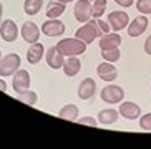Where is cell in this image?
<instances>
[{
	"instance_id": "6da1fadb",
	"label": "cell",
	"mask_w": 151,
	"mask_h": 149,
	"mask_svg": "<svg viewBox=\"0 0 151 149\" xmlns=\"http://www.w3.org/2000/svg\"><path fill=\"white\" fill-rule=\"evenodd\" d=\"M57 48L62 52L63 57H78L86 52V43L80 38H63L58 42Z\"/></svg>"
},
{
	"instance_id": "7a4b0ae2",
	"label": "cell",
	"mask_w": 151,
	"mask_h": 149,
	"mask_svg": "<svg viewBox=\"0 0 151 149\" xmlns=\"http://www.w3.org/2000/svg\"><path fill=\"white\" fill-rule=\"evenodd\" d=\"M20 68V57L17 53H9L5 57L0 58V76H10Z\"/></svg>"
},
{
	"instance_id": "3957f363",
	"label": "cell",
	"mask_w": 151,
	"mask_h": 149,
	"mask_svg": "<svg viewBox=\"0 0 151 149\" xmlns=\"http://www.w3.org/2000/svg\"><path fill=\"white\" fill-rule=\"evenodd\" d=\"M101 100L108 105H116V103H121L124 96V91L121 90V86H116V85H108L101 90Z\"/></svg>"
},
{
	"instance_id": "277c9868",
	"label": "cell",
	"mask_w": 151,
	"mask_h": 149,
	"mask_svg": "<svg viewBox=\"0 0 151 149\" xmlns=\"http://www.w3.org/2000/svg\"><path fill=\"white\" fill-rule=\"evenodd\" d=\"M73 13H75V18L80 23H86L90 18L93 17V7L90 4V0H78Z\"/></svg>"
},
{
	"instance_id": "5b68a950",
	"label": "cell",
	"mask_w": 151,
	"mask_h": 149,
	"mask_svg": "<svg viewBox=\"0 0 151 149\" xmlns=\"http://www.w3.org/2000/svg\"><path fill=\"white\" fill-rule=\"evenodd\" d=\"M108 23H110V28L113 32H120L124 27H128L129 17L128 13L123 12V10H116V12H111L108 15Z\"/></svg>"
},
{
	"instance_id": "8992f818",
	"label": "cell",
	"mask_w": 151,
	"mask_h": 149,
	"mask_svg": "<svg viewBox=\"0 0 151 149\" xmlns=\"http://www.w3.org/2000/svg\"><path fill=\"white\" fill-rule=\"evenodd\" d=\"M0 37L4 42H15L18 37V27L14 20L7 18L5 22H2L0 25Z\"/></svg>"
},
{
	"instance_id": "52a82bcc",
	"label": "cell",
	"mask_w": 151,
	"mask_h": 149,
	"mask_svg": "<svg viewBox=\"0 0 151 149\" xmlns=\"http://www.w3.org/2000/svg\"><path fill=\"white\" fill-rule=\"evenodd\" d=\"M42 32L47 37H62L65 33V25L58 18H50L42 25Z\"/></svg>"
},
{
	"instance_id": "ba28073f",
	"label": "cell",
	"mask_w": 151,
	"mask_h": 149,
	"mask_svg": "<svg viewBox=\"0 0 151 149\" xmlns=\"http://www.w3.org/2000/svg\"><path fill=\"white\" fill-rule=\"evenodd\" d=\"M75 37H76V38H80V40H83L85 43L88 45V43H91V42H95V40L100 37V33L96 32L95 25H91L90 22H86L83 27H80V28L76 30Z\"/></svg>"
},
{
	"instance_id": "9c48e42d",
	"label": "cell",
	"mask_w": 151,
	"mask_h": 149,
	"mask_svg": "<svg viewBox=\"0 0 151 149\" xmlns=\"http://www.w3.org/2000/svg\"><path fill=\"white\" fill-rule=\"evenodd\" d=\"M12 86L17 93L25 91L30 88V74L27 70H17L14 73V81H12Z\"/></svg>"
},
{
	"instance_id": "30bf717a",
	"label": "cell",
	"mask_w": 151,
	"mask_h": 149,
	"mask_svg": "<svg viewBox=\"0 0 151 149\" xmlns=\"http://www.w3.org/2000/svg\"><path fill=\"white\" fill-rule=\"evenodd\" d=\"M120 114L123 118L129 119V121H133V119H138L141 116V108L133 103V101H124V103H120Z\"/></svg>"
},
{
	"instance_id": "8fae6325",
	"label": "cell",
	"mask_w": 151,
	"mask_h": 149,
	"mask_svg": "<svg viewBox=\"0 0 151 149\" xmlns=\"http://www.w3.org/2000/svg\"><path fill=\"white\" fill-rule=\"evenodd\" d=\"M45 60H47V63H48L50 68H53V70L62 68L63 63H65L63 55H62V52L57 48V45H55V47H50V48L47 50V53H45Z\"/></svg>"
},
{
	"instance_id": "7c38bea8",
	"label": "cell",
	"mask_w": 151,
	"mask_h": 149,
	"mask_svg": "<svg viewBox=\"0 0 151 149\" xmlns=\"http://www.w3.org/2000/svg\"><path fill=\"white\" fill-rule=\"evenodd\" d=\"M22 37L27 43H37L40 38V30L33 22H25L22 25Z\"/></svg>"
},
{
	"instance_id": "4fadbf2b",
	"label": "cell",
	"mask_w": 151,
	"mask_h": 149,
	"mask_svg": "<svg viewBox=\"0 0 151 149\" xmlns=\"http://www.w3.org/2000/svg\"><path fill=\"white\" fill-rule=\"evenodd\" d=\"M96 93V83L93 78H85L78 86V96L80 100H90Z\"/></svg>"
},
{
	"instance_id": "5bb4252c",
	"label": "cell",
	"mask_w": 151,
	"mask_h": 149,
	"mask_svg": "<svg viewBox=\"0 0 151 149\" xmlns=\"http://www.w3.org/2000/svg\"><path fill=\"white\" fill-rule=\"evenodd\" d=\"M96 73L98 76L103 80V81H113V80L118 76V71L110 62H105V63H100L96 66Z\"/></svg>"
},
{
	"instance_id": "9a60e30c",
	"label": "cell",
	"mask_w": 151,
	"mask_h": 149,
	"mask_svg": "<svg viewBox=\"0 0 151 149\" xmlns=\"http://www.w3.org/2000/svg\"><path fill=\"white\" fill-rule=\"evenodd\" d=\"M148 28V18L143 17H136L131 23H128V35L129 37H139L141 33H145V30Z\"/></svg>"
},
{
	"instance_id": "2e32d148",
	"label": "cell",
	"mask_w": 151,
	"mask_h": 149,
	"mask_svg": "<svg viewBox=\"0 0 151 149\" xmlns=\"http://www.w3.org/2000/svg\"><path fill=\"white\" fill-rule=\"evenodd\" d=\"M120 43H121V37L118 35L116 32L101 35V38H100V42H98V45H100L101 50H105V48H118Z\"/></svg>"
},
{
	"instance_id": "e0dca14e",
	"label": "cell",
	"mask_w": 151,
	"mask_h": 149,
	"mask_svg": "<svg viewBox=\"0 0 151 149\" xmlns=\"http://www.w3.org/2000/svg\"><path fill=\"white\" fill-rule=\"evenodd\" d=\"M45 53V48L42 43H32L30 48L27 50V62L30 63V65H37V63H40L42 57H43Z\"/></svg>"
},
{
	"instance_id": "ac0fdd59",
	"label": "cell",
	"mask_w": 151,
	"mask_h": 149,
	"mask_svg": "<svg viewBox=\"0 0 151 149\" xmlns=\"http://www.w3.org/2000/svg\"><path fill=\"white\" fill-rule=\"evenodd\" d=\"M62 68H63V71H65L67 76H75V74H78V71L81 68V62L76 57H68Z\"/></svg>"
},
{
	"instance_id": "d6986e66",
	"label": "cell",
	"mask_w": 151,
	"mask_h": 149,
	"mask_svg": "<svg viewBox=\"0 0 151 149\" xmlns=\"http://www.w3.org/2000/svg\"><path fill=\"white\" fill-rule=\"evenodd\" d=\"M118 114H120V111L116 110H101L100 113H98V123L100 124H105V126H108V124H115L116 119H118Z\"/></svg>"
},
{
	"instance_id": "ffe728a7",
	"label": "cell",
	"mask_w": 151,
	"mask_h": 149,
	"mask_svg": "<svg viewBox=\"0 0 151 149\" xmlns=\"http://www.w3.org/2000/svg\"><path fill=\"white\" fill-rule=\"evenodd\" d=\"M63 12H65V4L58 2V0H52L47 5V17L48 18H58Z\"/></svg>"
},
{
	"instance_id": "44dd1931",
	"label": "cell",
	"mask_w": 151,
	"mask_h": 149,
	"mask_svg": "<svg viewBox=\"0 0 151 149\" xmlns=\"http://www.w3.org/2000/svg\"><path fill=\"white\" fill-rule=\"evenodd\" d=\"M58 116H60L62 119L75 121L76 116H78V106H75V105H67V106H63L62 110H60V113H58Z\"/></svg>"
},
{
	"instance_id": "7402d4cb",
	"label": "cell",
	"mask_w": 151,
	"mask_h": 149,
	"mask_svg": "<svg viewBox=\"0 0 151 149\" xmlns=\"http://www.w3.org/2000/svg\"><path fill=\"white\" fill-rule=\"evenodd\" d=\"M42 5H43V0H25L23 10L27 15H37L42 10Z\"/></svg>"
},
{
	"instance_id": "603a6c76",
	"label": "cell",
	"mask_w": 151,
	"mask_h": 149,
	"mask_svg": "<svg viewBox=\"0 0 151 149\" xmlns=\"http://www.w3.org/2000/svg\"><path fill=\"white\" fill-rule=\"evenodd\" d=\"M17 98L22 103H25V105H37V100H38V96H37V93L35 91H32V90H25V91H20L17 93Z\"/></svg>"
},
{
	"instance_id": "cb8c5ba5",
	"label": "cell",
	"mask_w": 151,
	"mask_h": 149,
	"mask_svg": "<svg viewBox=\"0 0 151 149\" xmlns=\"http://www.w3.org/2000/svg\"><path fill=\"white\" fill-rule=\"evenodd\" d=\"M101 57H103V60H105V62L115 63V62H118V60H120L121 52L118 48H105V50H101Z\"/></svg>"
},
{
	"instance_id": "d4e9b609",
	"label": "cell",
	"mask_w": 151,
	"mask_h": 149,
	"mask_svg": "<svg viewBox=\"0 0 151 149\" xmlns=\"http://www.w3.org/2000/svg\"><path fill=\"white\" fill-rule=\"evenodd\" d=\"M88 22L91 23V25H95V28H96V32L100 33V37L105 35V33H110V23L103 22L101 18H93V20L90 18Z\"/></svg>"
},
{
	"instance_id": "484cf974",
	"label": "cell",
	"mask_w": 151,
	"mask_h": 149,
	"mask_svg": "<svg viewBox=\"0 0 151 149\" xmlns=\"http://www.w3.org/2000/svg\"><path fill=\"white\" fill-rule=\"evenodd\" d=\"M91 7H93V17L100 18L106 10V0H95Z\"/></svg>"
},
{
	"instance_id": "4316f807",
	"label": "cell",
	"mask_w": 151,
	"mask_h": 149,
	"mask_svg": "<svg viewBox=\"0 0 151 149\" xmlns=\"http://www.w3.org/2000/svg\"><path fill=\"white\" fill-rule=\"evenodd\" d=\"M136 9H138V12L145 13V15L151 13V0H138Z\"/></svg>"
},
{
	"instance_id": "83f0119b",
	"label": "cell",
	"mask_w": 151,
	"mask_h": 149,
	"mask_svg": "<svg viewBox=\"0 0 151 149\" xmlns=\"http://www.w3.org/2000/svg\"><path fill=\"white\" fill-rule=\"evenodd\" d=\"M139 126L145 131H151V113H148V114H145V116L139 118Z\"/></svg>"
},
{
	"instance_id": "f1b7e54d",
	"label": "cell",
	"mask_w": 151,
	"mask_h": 149,
	"mask_svg": "<svg viewBox=\"0 0 151 149\" xmlns=\"http://www.w3.org/2000/svg\"><path fill=\"white\" fill-rule=\"evenodd\" d=\"M78 123L80 124H88V126H98V121L96 119H93V118H80L78 119Z\"/></svg>"
},
{
	"instance_id": "f546056e",
	"label": "cell",
	"mask_w": 151,
	"mask_h": 149,
	"mask_svg": "<svg viewBox=\"0 0 151 149\" xmlns=\"http://www.w3.org/2000/svg\"><path fill=\"white\" fill-rule=\"evenodd\" d=\"M115 2L118 5H121V7H126V9H128V7H131V5L134 4V0H115Z\"/></svg>"
},
{
	"instance_id": "4dcf8cb0",
	"label": "cell",
	"mask_w": 151,
	"mask_h": 149,
	"mask_svg": "<svg viewBox=\"0 0 151 149\" xmlns=\"http://www.w3.org/2000/svg\"><path fill=\"white\" fill-rule=\"evenodd\" d=\"M145 52H146V55H151V35L145 42Z\"/></svg>"
},
{
	"instance_id": "1f68e13d",
	"label": "cell",
	"mask_w": 151,
	"mask_h": 149,
	"mask_svg": "<svg viewBox=\"0 0 151 149\" xmlns=\"http://www.w3.org/2000/svg\"><path fill=\"white\" fill-rule=\"evenodd\" d=\"M0 91H7V83H5V80L0 78Z\"/></svg>"
},
{
	"instance_id": "d6a6232c",
	"label": "cell",
	"mask_w": 151,
	"mask_h": 149,
	"mask_svg": "<svg viewBox=\"0 0 151 149\" xmlns=\"http://www.w3.org/2000/svg\"><path fill=\"white\" fill-rule=\"evenodd\" d=\"M2 15H4V5L0 4V25H2Z\"/></svg>"
},
{
	"instance_id": "836d02e7",
	"label": "cell",
	"mask_w": 151,
	"mask_h": 149,
	"mask_svg": "<svg viewBox=\"0 0 151 149\" xmlns=\"http://www.w3.org/2000/svg\"><path fill=\"white\" fill-rule=\"evenodd\" d=\"M58 2H62V4H70V2H73V0H58Z\"/></svg>"
},
{
	"instance_id": "e575fe53",
	"label": "cell",
	"mask_w": 151,
	"mask_h": 149,
	"mask_svg": "<svg viewBox=\"0 0 151 149\" xmlns=\"http://www.w3.org/2000/svg\"><path fill=\"white\" fill-rule=\"evenodd\" d=\"M90 2H95V0H90Z\"/></svg>"
},
{
	"instance_id": "d590c367",
	"label": "cell",
	"mask_w": 151,
	"mask_h": 149,
	"mask_svg": "<svg viewBox=\"0 0 151 149\" xmlns=\"http://www.w3.org/2000/svg\"><path fill=\"white\" fill-rule=\"evenodd\" d=\"M0 58H2V55H0Z\"/></svg>"
}]
</instances>
